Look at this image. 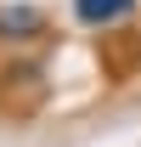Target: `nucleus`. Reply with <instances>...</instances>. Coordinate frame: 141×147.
I'll list each match as a JSON object with an SVG mask.
<instances>
[{"label": "nucleus", "instance_id": "nucleus-2", "mask_svg": "<svg viewBox=\"0 0 141 147\" xmlns=\"http://www.w3.org/2000/svg\"><path fill=\"white\" fill-rule=\"evenodd\" d=\"M136 0H73V23L79 28H119L130 23Z\"/></svg>", "mask_w": 141, "mask_h": 147}, {"label": "nucleus", "instance_id": "nucleus-1", "mask_svg": "<svg viewBox=\"0 0 141 147\" xmlns=\"http://www.w3.org/2000/svg\"><path fill=\"white\" fill-rule=\"evenodd\" d=\"M45 34V11L34 0H6L0 6V40L6 45H23V40H40Z\"/></svg>", "mask_w": 141, "mask_h": 147}]
</instances>
